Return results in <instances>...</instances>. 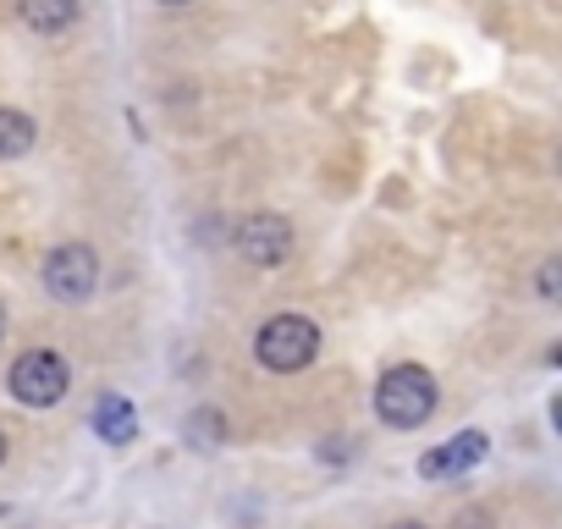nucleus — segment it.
Segmentation results:
<instances>
[{
  "mask_svg": "<svg viewBox=\"0 0 562 529\" xmlns=\"http://www.w3.org/2000/svg\"><path fill=\"white\" fill-rule=\"evenodd\" d=\"M436 375L425 370V364H397V370H386L381 375V386H375V414H381V425H392V430H419L430 414H436Z\"/></svg>",
  "mask_w": 562,
  "mask_h": 529,
  "instance_id": "obj_1",
  "label": "nucleus"
},
{
  "mask_svg": "<svg viewBox=\"0 0 562 529\" xmlns=\"http://www.w3.org/2000/svg\"><path fill=\"white\" fill-rule=\"evenodd\" d=\"M315 353H321V326L304 320V315H276V320H265L259 337H254V359H259L265 370H276V375L310 370Z\"/></svg>",
  "mask_w": 562,
  "mask_h": 529,
  "instance_id": "obj_2",
  "label": "nucleus"
},
{
  "mask_svg": "<svg viewBox=\"0 0 562 529\" xmlns=\"http://www.w3.org/2000/svg\"><path fill=\"white\" fill-rule=\"evenodd\" d=\"M100 288V259L89 243H61L45 254V293L61 304H83Z\"/></svg>",
  "mask_w": 562,
  "mask_h": 529,
  "instance_id": "obj_3",
  "label": "nucleus"
},
{
  "mask_svg": "<svg viewBox=\"0 0 562 529\" xmlns=\"http://www.w3.org/2000/svg\"><path fill=\"white\" fill-rule=\"evenodd\" d=\"M67 381H72L67 375V359L50 353V348H34V353H23L12 364V397L23 408H56L67 397Z\"/></svg>",
  "mask_w": 562,
  "mask_h": 529,
  "instance_id": "obj_4",
  "label": "nucleus"
},
{
  "mask_svg": "<svg viewBox=\"0 0 562 529\" xmlns=\"http://www.w3.org/2000/svg\"><path fill=\"white\" fill-rule=\"evenodd\" d=\"M237 254L248 264H265V271H276V264H288L293 254V226L281 221V215H248L237 226Z\"/></svg>",
  "mask_w": 562,
  "mask_h": 529,
  "instance_id": "obj_5",
  "label": "nucleus"
},
{
  "mask_svg": "<svg viewBox=\"0 0 562 529\" xmlns=\"http://www.w3.org/2000/svg\"><path fill=\"white\" fill-rule=\"evenodd\" d=\"M485 452H491V436H485V430H458L452 441H441V447H430V452L419 458V474H425V480H458V474H469Z\"/></svg>",
  "mask_w": 562,
  "mask_h": 529,
  "instance_id": "obj_6",
  "label": "nucleus"
},
{
  "mask_svg": "<svg viewBox=\"0 0 562 529\" xmlns=\"http://www.w3.org/2000/svg\"><path fill=\"white\" fill-rule=\"evenodd\" d=\"M94 436L111 441V447H127V441L138 436V414H133V403L116 397V392H105V397L94 403Z\"/></svg>",
  "mask_w": 562,
  "mask_h": 529,
  "instance_id": "obj_7",
  "label": "nucleus"
},
{
  "mask_svg": "<svg viewBox=\"0 0 562 529\" xmlns=\"http://www.w3.org/2000/svg\"><path fill=\"white\" fill-rule=\"evenodd\" d=\"M18 18L34 34H67L78 23V0H18Z\"/></svg>",
  "mask_w": 562,
  "mask_h": 529,
  "instance_id": "obj_8",
  "label": "nucleus"
},
{
  "mask_svg": "<svg viewBox=\"0 0 562 529\" xmlns=\"http://www.w3.org/2000/svg\"><path fill=\"white\" fill-rule=\"evenodd\" d=\"M34 138H40L34 116H23V111H12V105H0V160L29 155V149H34Z\"/></svg>",
  "mask_w": 562,
  "mask_h": 529,
  "instance_id": "obj_9",
  "label": "nucleus"
},
{
  "mask_svg": "<svg viewBox=\"0 0 562 529\" xmlns=\"http://www.w3.org/2000/svg\"><path fill=\"white\" fill-rule=\"evenodd\" d=\"M188 441H193V447H221V441H226V419L210 414V408L193 414V419H188Z\"/></svg>",
  "mask_w": 562,
  "mask_h": 529,
  "instance_id": "obj_10",
  "label": "nucleus"
},
{
  "mask_svg": "<svg viewBox=\"0 0 562 529\" xmlns=\"http://www.w3.org/2000/svg\"><path fill=\"white\" fill-rule=\"evenodd\" d=\"M535 293H540L546 304H562V254H551L540 271H535Z\"/></svg>",
  "mask_w": 562,
  "mask_h": 529,
  "instance_id": "obj_11",
  "label": "nucleus"
},
{
  "mask_svg": "<svg viewBox=\"0 0 562 529\" xmlns=\"http://www.w3.org/2000/svg\"><path fill=\"white\" fill-rule=\"evenodd\" d=\"M551 419H557V430H562V397H551Z\"/></svg>",
  "mask_w": 562,
  "mask_h": 529,
  "instance_id": "obj_12",
  "label": "nucleus"
},
{
  "mask_svg": "<svg viewBox=\"0 0 562 529\" xmlns=\"http://www.w3.org/2000/svg\"><path fill=\"white\" fill-rule=\"evenodd\" d=\"M397 529H425V524H414V518H408V524H397Z\"/></svg>",
  "mask_w": 562,
  "mask_h": 529,
  "instance_id": "obj_13",
  "label": "nucleus"
},
{
  "mask_svg": "<svg viewBox=\"0 0 562 529\" xmlns=\"http://www.w3.org/2000/svg\"><path fill=\"white\" fill-rule=\"evenodd\" d=\"M160 7H188V0H160Z\"/></svg>",
  "mask_w": 562,
  "mask_h": 529,
  "instance_id": "obj_14",
  "label": "nucleus"
},
{
  "mask_svg": "<svg viewBox=\"0 0 562 529\" xmlns=\"http://www.w3.org/2000/svg\"><path fill=\"white\" fill-rule=\"evenodd\" d=\"M0 337H7V309H0Z\"/></svg>",
  "mask_w": 562,
  "mask_h": 529,
  "instance_id": "obj_15",
  "label": "nucleus"
},
{
  "mask_svg": "<svg viewBox=\"0 0 562 529\" xmlns=\"http://www.w3.org/2000/svg\"><path fill=\"white\" fill-rule=\"evenodd\" d=\"M551 364H562V348H557V353H551Z\"/></svg>",
  "mask_w": 562,
  "mask_h": 529,
  "instance_id": "obj_16",
  "label": "nucleus"
},
{
  "mask_svg": "<svg viewBox=\"0 0 562 529\" xmlns=\"http://www.w3.org/2000/svg\"><path fill=\"white\" fill-rule=\"evenodd\" d=\"M0 458H7V436H0Z\"/></svg>",
  "mask_w": 562,
  "mask_h": 529,
  "instance_id": "obj_17",
  "label": "nucleus"
},
{
  "mask_svg": "<svg viewBox=\"0 0 562 529\" xmlns=\"http://www.w3.org/2000/svg\"><path fill=\"white\" fill-rule=\"evenodd\" d=\"M557 166H562V160H557Z\"/></svg>",
  "mask_w": 562,
  "mask_h": 529,
  "instance_id": "obj_18",
  "label": "nucleus"
}]
</instances>
